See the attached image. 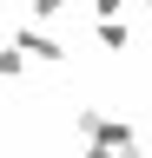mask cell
<instances>
[{
  "label": "cell",
  "instance_id": "obj_1",
  "mask_svg": "<svg viewBox=\"0 0 152 158\" xmlns=\"http://www.w3.org/2000/svg\"><path fill=\"white\" fill-rule=\"evenodd\" d=\"M80 138L86 145H132V118H119V112H80Z\"/></svg>",
  "mask_w": 152,
  "mask_h": 158
},
{
  "label": "cell",
  "instance_id": "obj_2",
  "mask_svg": "<svg viewBox=\"0 0 152 158\" xmlns=\"http://www.w3.org/2000/svg\"><path fill=\"white\" fill-rule=\"evenodd\" d=\"M13 46L27 53V66H33V59H40V66H60V59H66V46H60L53 33H40V27H20V33H13Z\"/></svg>",
  "mask_w": 152,
  "mask_h": 158
},
{
  "label": "cell",
  "instance_id": "obj_3",
  "mask_svg": "<svg viewBox=\"0 0 152 158\" xmlns=\"http://www.w3.org/2000/svg\"><path fill=\"white\" fill-rule=\"evenodd\" d=\"M93 40H99L106 53H126V46H132V27H126V20H99V27H93Z\"/></svg>",
  "mask_w": 152,
  "mask_h": 158
},
{
  "label": "cell",
  "instance_id": "obj_4",
  "mask_svg": "<svg viewBox=\"0 0 152 158\" xmlns=\"http://www.w3.org/2000/svg\"><path fill=\"white\" fill-rule=\"evenodd\" d=\"M0 79H27V53L13 46V40L0 46Z\"/></svg>",
  "mask_w": 152,
  "mask_h": 158
},
{
  "label": "cell",
  "instance_id": "obj_5",
  "mask_svg": "<svg viewBox=\"0 0 152 158\" xmlns=\"http://www.w3.org/2000/svg\"><path fill=\"white\" fill-rule=\"evenodd\" d=\"M73 0H27V20H66Z\"/></svg>",
  "mask_w": 152,
  "mask_h": 158
},
{
  "label": "cell",
  "instance_id": "obj_6",
  "mask_svg": "<svg viewBox=\"0 0 152 158\" xmlns=\"http://www.w3.org/2000/svg\"><path fill=\"white\" fill-rule=\"evenodd\" d=\"M86 158H145V152H139V138H132V145H86Z\"/></svg>",
  "mask_w": 152,
  "mask_h": 158
},
{
  "label": "cell",
  "instance_id": "obj_7",
  "mask_svg": "<svg viewBox=\"0 0 152 158\" xmlns=\"http://www.w3.org/2000/svg\"><path fill=\"white\" fill-rule=\"evenodd\" d=\"M132 0H93V20H126Z\"/></svg>",
  "mask_w": 152,
  "mask_h": 158
},
{
  "label": "cell",
  "instance_id": "obj_8",
  "mask_svg": "<svg viewBox=\"0 0 152 158\" xmlns=\"http://www.w3.org/2000/svg\"><path fill=\"white\" fill-rule=\"evenodd\" d=\"M139 7H145V13H152V0H139Z\"/></svg>",
  "mask_w": 152,
  "mask_h": 158
}]
</instances>
